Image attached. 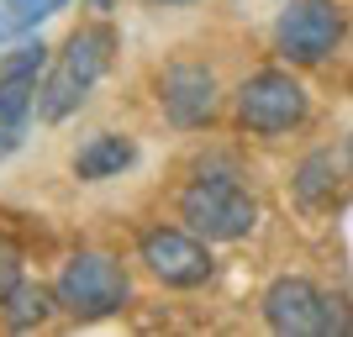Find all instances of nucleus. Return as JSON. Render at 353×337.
Returning a JSON list of instances; mask_svg holds the SVG:
<instances>
[{
    "label": "nucleus",
    "mask_w": 353,
    "mask_h": 337,
    "mask_svg": "<svg viewBox=\"0 0 353 337\" xmlns=\"http://www.w3.org/2000/svg\"><path fill=\"white\" fill-rule=\"evenodd\" d=\"M111 53H117V32L105 27V21H90V27L69 32V43L59 48L48 79L37 85V116L43 121L74 116L90 101V90L101 85V74L111 69Z\"/></svg>",
    "instance_id": "1"
},
{
    "label": "nucleus",
    "mask_w": 353,
    "mask_h": 337,
    "mask_svg": "<svg viewBox=\"0 0 353 337\" xmlns=\"http://www.w3.org/2000/svg\"><path fill=\"white\" fill-rule=\"evenodd\" d=\"M53 300H59L63 316L74 322H105V316H117L127 311L132 300V279L117 258H105V253H74L69 264L59 269L53 279Z\"/></svg>",
    "instance_id": "2"
},
{
    "label": "nucleus",
    "mask_w": 353,
    "mask_h": 337,
    "mask_svg": "<svg viewBox=\"0 0 353 337\" xmlns=\"http://www.w3.org/2000/svg\"><path fill=\"white\" fill-rule=\"evenodd\" d=\"M311 111V95L306 85L295 79L290 69H259L237 85V101H232V116L243 132L253 137H285L295 132Z\"/></svg>",
    "instance_id": "3"
},
{
    "label": "nucleus",
    "mask_w": 353,
    "mask_h": 337,
    "mask_svg": "<svg viewBox=\"0 0 353 337\" xmlns=\"http://www.w3.org/2000/svg\"><path fill=\"white\" fill-rule=\"evenodd\" d=\"M179 216L190 232H201L206 243H237L259 227V201H253L237 179L227 174H206L179 195Z\"/></svg>",
    "instance_id": "4"
},
{
    "label": "nucleus",
    "mask_w": 353,
    "mask_h": 337,
    "mask_svg": "<svg viewBox=\"0 0 353 337\" xmlns=\"http://www.w3.org/2000/svg\"><path fill=\"white\" fill-rule=\"evenodd\" d=\"M343 32H348V11L338 0H290L274 21V48L295 69H316L338 53Z\"/></svg>",
    "instance_id": "5"
},
{
    "label": "nucleus",
    "mask_w": 353,
    "mask_h": 337,
    "mask_svg": "<svg viewBox=\"0 0 353 337\" xmlns=\"http://www.w3.org/2000/svg\"><path fill=\"white\" fill-rule=\"evenodd\" d=\"M264 322L280 337H322V332H343L348 327L338 300L301 274H285L264 290Z\"/></svg>",
    "instance_id": "6"
},
{
    "label": "nucleus",
    "mask_w": 353,
    "mask_h": 337,
    "mask_svg": "<svg viewBox=\"0 0 353 337\" xmlns=\"http://www.w3.org/2000/svg\"><path fill=\"white\" fill-rule=\"evenodd\" d=\"M143 264L153 269L159 285L169 290H195L211 279V253L201 243V232H179V227H148L143 232Z\"/></svg>",
    "instance_id": "7"
},
{
    "label": "nucleus",
    "mask_w": 353,
    "mask_h": 337,
    "mask_svg": "<svg viewBox=\"0 0 353 337\" xmlns=\"http://www.w3.org/2000/svg\"><path fill=\"white\" fill-rule=\"evenodd\" d=\"M159 101H163V116L174 121L179 132H195V127H211L216 121V74L206 63H169L163 69V85H159Z\"/></svg>",
    "instance_id": "8"
},
{
    "label": "nucleus",
    "mask_w": 353,
    "mask_h": 337,
    "mask_svg": "<svg viewBox=\"0 0 353 337\" xmlns=\"http://www.w3.org/2000/svg\"><path fill=\"white\" fill-rule=\"evenodd\" d=\"M48 69L43 43H21L16 53L0 59V127H21L37 111V79Z\"/></svg>",
    "instance_id": "9"
},
{
    "label": "nucleus",
    "mask_w": 353,
    "mask_h": 337,
    "mask_svg": "<svg viewBox=\"0 0 353 337\" xmlns=\"http://www.w3.org/2000/svg\"><path fill=\"white\" fill-rule=\"evenodd\" d=\"M132 159H137L132 137L101 132V137H90V143L74 153V174H79V179H111V174H121Z\"/></svg>",
    "instance_id": "10"
},
{
    "label": "nucleus",
    "mask_w": 353,
    "mask_h": 337,
    "mask_svg": "<svg viewBox=\"0 0 353 337\" xmlns=\"http://www.w3.org/2000/svg\"><path fill=\"white\" fill-rule=\"evenodd\" d=\"M332 190H338V159H332L327 147H316V153H306L301 169H295V201L306 205V211H316V205L332 201Z\"/></svg>",
    "instance_id": "11"
},
{
    "label": "nucleus",
    "mask_w": 353,
    "mask_h": 337,
    "mask_svg": "<svg viewBox=\"0 0 353 337\" xmlns=\"http://www.w3.org/2000/svg\"><path fill=\"white\" fill-rule=\"evenodd\" d=\"M0 306H6V327L27 332V327H43L48 316L59 311V300H53V290H43V285H16Z\"/></svg>",
    "instance_id": "12"
},
{
    "label": "nucleus",
    "mask_w": 353,
    "mask_h": 337,
    "mask_svg": "<svg viewBox=\"0 0 353 337\" xmlns=\"http://www.w3.org/2000/svg\"><path fill=\"white\" fill-rule=\"evenodd\" d=\"M69 0H0V37H21V32L43 27L48 16H59Z\"/></svg>",
    "instance_id": "13"
},
{
    "label": "nucleus",
    "mask_w": 353,
    "mask_h": 337,
    "mask_svg": "<svg viewBox=\"0 0 353 337\" xmlns=\"http://www.w3.org/2000/svg\"><path fill=\"white\" fill-rule=\"evenodd\" d=\"M21 264H27V253H21V243L16 237H6L0 232V300L21 285Z\"/></svg>",
    "instance_id": "14"
},
{
    "label": "nucleus",
    "mask_w": 353,
    "mask_h": 337,
    "mask_svg": "<svg viewBox=\"0 0 353 337\" xmlns=\"http://www.w3.org/2000/svg\"><path fill=\"white\" fill-rule=\"evenodd\" d=\"M95 11H111V0H95Z\"/></svg>",
    "instance_id": "15"
},
{
    "label": "nucleus",
    "mask_w": 353,
    "mask_h": 337,
    "mask_svg": "<svg viewBox=\"0 0 353 337\" xmlns=\"http://www.w3.org/2000/svg\"><path fill=\"white\" fill-rule=\"evenodd\" d=\"M159 6H185V0H159Z\"/></svg>",
    "instance_id": "16"
},
{
    "label": "nucleus",
    "mask_w": 353,
    "mask_h": 337,
    "mask_svg": "<svg viewBox=\"0 0 353 337\" xmlns=\"http://www.w3.org/2000/svg\"><path fill=\"white\" fill-rule=\"evenodd\" d=\"M348 163H353V137H348Z\"/></svg>",
    "instance_id": "17"
}]
</instances>
